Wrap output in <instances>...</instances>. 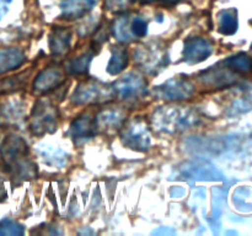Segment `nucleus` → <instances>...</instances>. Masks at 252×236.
<instances>
[{
  "mask_svg": "<svg viewBox=\"0 0 252 236\" xmlns=\"http://www.w3.org/2000/svg\"><path fill=\"white\" fill-rule=\"evenodd\" d=\"M0 156L7 171L21 181L36 177L37 167L29 159V147L21 137L10 134L0 143Z\"/></svg>",
  "mask_w": 252,
  "mask_h": 236,
  "instance_id": "1",
  "label": "nucleus"
},
{
  "mask_svg": "<svg viewBox=\"0 0 252 236\" xmlns=\"http://www.w3.org/2000/svg\"><path fill=\"white\" fill-rule=\"evenodd\" d=\"M198 123L199 116L186 107H162L153 116V124L160 132H182Z\"/></svg>",
  "mask_w": 252,
  "mask_h": 236,
  "instance_id": "2",
  "label": "nucleus"
},
{
  "mask_svg": "<svg viewBox=\"0 0 252 236\" xmlns=\"http://www.w3.org/2000/svg\"><path fill=\"white\" fill-rule=\"evenodd\" d=\"M113 97H116L113 86L89 79V80L81 81L76 86L75 91L71 96V102L78 106L94 105V103L107 102Z\"/></svg>",
  "mask_w": 252,
  "mask_h": 236,
  "instance_id": "3",
  "label": "nucleus"
},
{
  "mask_svg": "<svg viewBox=\"0 0 252 236\" xmlns=\"http://www.w3.org/2000/svg\"><path fill=\"white\" fill-rule=\"evenodd\" d=\"M57 117L56 106L47 98H39L32 110L30 129L36 135L53 133L57 128Z\"/></svg>",
  "mask_w": 252,
  "mask_h": 236,
  "instance_id": "4",
  "label": "nucleus"
},
{
  "mask_svg": "<svg viewBox=\"0 0 252 236\" xmlns=\"http://www.w3.org/2000/svg\"><path fill=\"white\" fill-rule=\"evenodd\" d=\"M121 138L126 147L137 151H148L150 148L149 129L140 118L129 120L123 128Z\"/></svg>",
  "mask_w": 252,
  "mask_h": 236,
  "instance_id": "5",
  "label": "nucleus"
},
{
  "mask_svg": "<svg viewBox=\"0 0 252 236\" xmlns=\"http://www.w3.org/2000/svg\"><path fill=\"white\" fill-rule=\"evenodd\" d=\"M194 93V85L186 79L174 78L167 80L154 90L157 97L167 101L189 100Z\"/></svg>",
  "mask_w": 252,
  "mask_h": 236,
  "instance_id": "6",
  "label": "nucleus"
},
{
  "mask_svg": "<svg viewBox=\"0 0 252 236\" xmlns=\"http://www.w3.org/2000/svg\"><path fill=\"white\" fill-rule=\"evenodd\" d=\"M145 88H147V81L137 73L127 74L113 84L116 97L120 100H132L138 97L144 92Z\"/></svg>",
  "mask_w": 252,
  "mask_h": 236,
  "instance_id": "7",
  "label": "nucleus"
},
{
  "mask_svg": "<svg viewBox=\"0 0 252 236\" xmlns=\"http://www.w3.org/2000/svg\"><path fill=\"white\" fill-rule=\"evenodd\" d=\"M224 65V64H223ZM209 68L201 74L199 80L202 84L212 88H225L235 85L239 81V73L228 68Z\"/></svg>",
  "mask_w": 252,
  "mask_h": 236,
  "instance_id": "8",
  "label": "nucleus"
},
{
  "mask_svg": "<svg viewBox=\"0 0 252 236\" xmlns=\"http://www.w3.org/2000/svg\"><path fill=\"white\" fill-rule=\"evenodd\" d=\"M134 61L147 71H155L161 66L166 65L165 63V53L155 47H139L134 53Z\"/></svg>",
  "mask_w": 252,
  "mask_h": 236,
  "instance_id": "9",
  "label": "nucleus"
},
{
  "mask_svg": "<svg viewBox=\"0 0 252 236\" xmlns=\"http://www.w3.org/2000/svg\"><path fill=\"white\" fill-rule=\"evenodd\" d=\"M213 53V46L204 38H191L185 42L184 58L191 64L201 63Z\"/></svg>",
  "mask_w": 252,
  "mask_h": 236,
  "instance_id": "10",
  "label": "nucleus"
},
{
  "mask_svg": "<svg viewBox=\"0 0 252 236\" xmlns=\"http://www.w3.org/2000/svg\"><path fill=\"white\" fill-rule=\"evenodd\" d=\"M65 80L64 71L59 68H48L42 70L34 80L33 88L38 92H48L59 88Z\"/></svg>",
  "mask_w": 252,
  "mask_h": 236,
  "instance_id": "11",
  "label": "nucleus"
},
{
  "mask_svg": "<svg viewBox=\"0 0 252 236\" xmlns=\"http://www.w3.org/2000/svg\"><path fill=\"white\" fill-rule=\"evenodd\" d=\"M97 1L98 0H62V16L66 21L81 19L90 10H93V7L97 4Z\"/></svg>",
  "mask_w": 252,
  "mask_h": 236,
  "instance_id": "12",
  "label": "nucleus"
},
{
  "mask_svg": "<svg viewBox=\"0 0 252 236\" xmlns=\"http://www.w3.org/2000/svg\"><path fill=\"white\" fill-rule=\"evenodd\" d=\"M69 133L75 142L90 139L96 134L95 118H91L89 115L80 116L71 123Z\"/></svg>",
  "mask_w": 252,
  "mask_h": 236,
  "instance_id": "13",
  "label": "nucleus"
},
{
  "mask_svg": "<svg viewBox=\"0 0 252 236\" xmlns=\"http://www.w3.org/2000/svg\"><path fill=\"white\" fill-rule=\"evenodd\" d=\"M126 118V113L120 108H108V110L101 111L95 117L96 132L97 130H110L118 128Z\"/></svg>",
  "mask_w": 252,
  "mask_h": 236,
  "instance_id": "14",
  "label": "nucleus"
},
{
  "mask_svg": "<svg viewBox=\"0 0 252 236\" xmlns=\"http://www.w3.org/2000/svg\"><path fill=\"white\" fill-rule=\"evenodd\" d=\"M25 61V54L20 49H0V74L20 68Z\"/></svg>",
  "mask_w": 252,
  "mask_h": 236,
  "instance_id": "15",
  "label": "nucleus"
},
{
  "mask_svg": "<svg viewBox=\"0 0 252 236\" xmlns=\"http://www.w3.org/2000/svg\"><path fill=\"white\" fill-rule=\"evenodd\" d=\"M71 34L66 29H57L49 36V48L52 54L61 56L68 52L70 47Z\"/></svg>",
  "mask_w": 252,
  "mask_h": 236,
  "instance_id": "16",
  "label": "nucleus"
},
{
  "mask_svg": "<svg viewBox=\"0 0 252 236\" xmlns=\"http://www.w3.org/2000/svg\"><path fill=\"white\" fill-rule=\"evenodd\" d=\"M184 175L192 177L194 179H208V181H213V179H220L221 175L214 169L211 165H199V164H189L184 167Z\"/></svg>",
  "mask_w": 252,
  "mask_h": 236,
  "instance_id": "17",
  "label": "nucleus"
},
{
  "mask_svg": "<svg viewBox=\"0 0 252 236\" xmlns=\"http://www.w3.org/2000/svg\"><path fill=\"white\" fill-rule=\"evenodd\" d=\"M111 31L113 32V36L121 42V43H129L133 41L132 31H130L129 22H128L127 15H122L115 19L113 24L111 25Z\"/></svg>",
  "mask_w": 252,
  "mask_h": 236,
  "instance_id": "18",
  "label": "nucleus"
},
{
  "mask_svg": "<svg viewBox=\"0 0 252 236\" xmlns=\"http://www.w3.org/2000/svg\"><path fill=\"white\" fill-rule=\"evenodd\" d=\"M128 64V54L127 51L122 47H117L112 51L110 61L107 65V71L111 75H117Z\"/></svg>",
  "mask_w": 252,
  "mask_h": 236,
  "instance_id": "19",
  "label": "nucleus"
},
{
  "mask_svg": "<svg viewBox=\"0 0 252 236\" xmlns=\"http://www.w3.org/2000/svg\"><path fill=\"white\" fill-rule=\"evenodd\" d=\"M224 65L233 69L239 74H248L252 71V58L245 53H239L223 61Z\"/></svg>",
  "mask_w": 252,
  "mask_h": 236,
  "instance_id": "20",
  "label": "nucleus"
},
{
  "mask_svg": "<svg viewBox=\"0 0 252 236\" xmlns=\"http://www.w3.org/2000/svg\"><path fill=\"white\" fill-rule=\"evenodd\" d=\"M219 31L224 34H234L238 30V14L234 9L224 10L219 14Z\"/></svg>",
  "mask_w": 252,
  "mask_h": 236,
  "instance_id": "21",
  "label": "nucleus"
},
{
  "mask_svg": "<svg viewBox=\"0 0 252 236\" xmlns=\"http://www.w3.org/2000/svg\"><path fill=\"white\" fill-rule=\"evenodd\" d=\"M38 151L43 161L51 166L62 167L66 164V155L62 150L52 149L51 147L44 145V147L39 148Z\"/></svg>",
  "mask_w": 252,
  "mask_h": 236,
  "instance_id": "22",
  "label": "nucleus"
},
{
  "mask_svg": "<svg viewBox=\"0 0 252 236\" xmlns=\"http://www.w3.org/2000/svg\"><path fill=\"white\" fill-rule=\"evenodd\" d=\"M94 54L91 52H85L81 56L76 57V58L71 59L69 61L68 66H66V70L69 73L74 74V75H80V74H85L88 71L89 64H90L91 59H93Z\"/></svg>",
  "mask_w": 252,
  "mask_h": 236,
  "instance_id": "23",
  "label": "nucleus"
},
{
  "mask_svg": "<svg viewBox=\"0 0 252 236\" xmlns=\"http://www.w3.org/2000/svg\"><path fill=\"white\" fill-rule=\"evenodd\" d=\"M24 234V228L11 219L0 221V236H17Z\"/></svg>",
  "mask_w": 252,
  "mask_h": 236,
  "instance_id": "24",
  "label": "nucleus"
},
{
  "mask_svg": "<svg viewBox=\"0 0 252 236\" xmlns=\"http://www.w3.org/2000/svg\"><path fill=\"white\" fill-rule=\"evenodd\" d=\"M130 31H132L134 37H138V38L144 37L148 32L147 21L144 19H140V17H135L132 24H130Z\"/></svg>",
  "mask_w": 252,
  "mask_h": 236,
  "instance_id": "25",
  "label": "nucleus"
},
{
  "mask_svg": "<svg viewBox=\"0 0 252 236\" xmlns=\"http://www.w3.org/2000/svg\"><path fill=\"white\" fill-rule=\"evenodd\" d=\"M133 0H105V7L108 11L121 12L125 11Z\"/></svg>",
  "mask_w": 252,
  "mask_h": 236,
  "instance_id": "26",
  "label": "nucleus"
},
{
  "mask_svg": "<svg viewBox=\"0 0 252 236\" xmlns=\"http://www.w3.org/2000/svg\"><path fill=\"white\" fill-rule=\"evenodd\" d=\"M233 115L235 113H241L246 112V111L252 110V97H243L236 100L233 103Z\"/></svg>",
  "mask_w": 252,
  "mask_h": 236,
  "instance_id": "27",
  "label": "nucleus"
},
{
  "mask_svg": "<svg viewBox=\"0 0 252 236\" xmlns=\"http://www.w3.org/2000/svg\"><path fill=\"white\" fill-rule=\"evenodd\" d=\"M10 4H11V0H0V20L7 12Z\"/></svg>",
  "mask_w": 252,
  "mask_h": 236,
  "instance_id": "28",
  "label": "nucleus"
},
{
  "mask_svg": "<svg viewBox=\"0 0 252 236\" xmlns=\"http://www.w3.org/2000/svg\"><path fill=\"white\" fill-rule=\"evenodd\" d=\"M142 2H144V4H149V2H162V4H166V5H174V4H177V2L180 1V0H140Z\"/></svg>",
  "mask_w": 252,
  "mask_h": 236,
  "instance_id": "29",
  "label": "nucleus"
},
{
  "mask_svg": "<svg viewBox=\"0 0 252 236\" xmlns=\"http://www.w3.org/2000/svg\"><path fill=\"white\" fill-rule=\"evenodd\" d=\"M5 196H6V194H5V189H4V186H2V184H1V182H0V202H1L2 199L5 198Z\"/></svg>",
  "mask_w": 252,
  "mask_h": 236,
  "instance_id": "30",
  "label": "nucleus"
}]
</instances>
